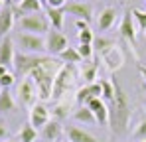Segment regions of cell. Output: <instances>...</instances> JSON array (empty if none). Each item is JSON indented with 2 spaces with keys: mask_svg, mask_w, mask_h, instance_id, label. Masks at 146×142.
I'll use <instances>...</instances> for the list:
<instances>
[{
  "mask_svg": "<svg viewBox=\"0 0 146 142\" xmlns=\"http://www.w3.org/2000/svg\"><path fill=\"white\" fill-rule=\"evenodd\" d=\"M36 136H38L36 128H34L32 124H24V126L20 128V132H18V142H34Z\"/></svg>",
  "mask_w": 146,
  "mask_h": 142,
  "instance_id": "603a6c76",
  "label": "cell"
},
{
  "mask_svg": "<svg viewBox=\"0 0 146 142\" xmlns=\"http://www.w3.org/2000/svg\"><path fill=\"white\" fill-rule=\"evenodd\" d=\"M134 136L140 138V140H146V118L138 122V126L134 128Z\"/></svg>",
  "mask_w": 146,
  "mask_h": 142,
  "instance_id": "f546056e",
  "label": "cell"
},
{
  "mask_svg": "<svg viewBox=\"0 0 146 142\" xmlns=\"http://www.w3.org/2000/svg\"><path fill=\"white\" fill-rule=\"evenodd\" d=\"M117 20V10L113 8V6H107V8H103V12L99 14L97 18V26L101 32H105V30H109L113 24Z\"/></svg>",
  "mask_w": 146,
  "mask_h": 142,
  "instance_id": "5bb4252c",
  "label": "cell"
},
{
  "mask_svg": "<svg viewBox=\"0 0 146 142\" xmlns=\"http://www.w3.org/2000/svg\"><path fill=\"white\" fill-rule=\"evenodd\" d=\"M75 2H89V0H75Z\"/></svg>",
  "mask_w": 146,
  "mask_h": 142,
  "instance_id": "ab89813d",
  "label": "cell"
},
{
  "mask_svg": "<svg viewBox=\"0 0 146 142\" xmlns=\"http://www.w3.org/2000/svg\"><path fill=\"white\" fill-rule=\"evenodd\" d=\"M142 142H146V140H142Z\"/></svg>",
  "mask_w": 146,
  "mask_h": 142,
  "instance_id": "b9f144b4",
  "label": "cell"
},
{
  "mask_svg": "<svg viewBox=\"0 0 146 142\" xmlns=\"http://www.w3.org/2000/svg\"><path fill=\"white\" fill-rule=\"evenodd\" d=\"M77 40H79V44L93 46V42H95V36H93V32H91V30H85V32H79V34H77Z\"/></svg>",
  "mask_w": 146,
  "mask_h": 142,
  "instance_id": "4316f807",
  "label": "cell"
},
{
  "mask_svg": "<svg viewBox=\"0 0 146 142\" xmlns=\"http://www.w3.org/2000/svg\"><path fill=\"white\" fill-rule=\"evenodd\" d=\"M57 57L61 59V63H71V65H77V63L83 61V57L79 55L77 47H67V49H65L63 53H59Z\"/></svg>",
  "mask_w": 146,
  "mask_h": 142,
  "instance_id": "44dd1931",
  "label": "cell"
},
{
  "mask_svg": "<svg viewBox=\"0 0 146 142\" xmlns=\"http://www.w3.org/2000/svg\"><path fill=\"white\" fill-rule=\"evenodd\" d=\"M14 59H16L14 42H12L10 38H4V40L0 42V65L10 67V65H14Z\"/></svg>",
  "mask_w": 146,
  "mask_h": 142,
  "instance_id": "7c38bea8",
  "label": "cell"
},
{
  "mask_svg": "<svg viewBox=\"0 0 146 142\" xmlns=\"http://www.w3.org/2000/svg\"><path fill=\"white\" fill-rule=\"evenodd\" d=\"M40 4L42 6H48V0H40Z\"/></svg>",
  "mask_w": 146,
  "mask_h": 142,
  "instance_id": "74e56055",
  "label": "cell"
},
{
  "mask_svg": "<svg viewBox=\"0 0 146 142\" xmlns=\"http://www.w3.org/2000/svg\"><path fill=\"white\" fill-rule=\"evenodd\" d=\"M48 122H49V111L42 103H36L34 107H30V124L34 128H44Z\"/></svg>",
  "mask_w": 146,
  "mask_h": 142,
  "instance_id": "52a82bcc",
  "label": "cell"
},
{
  "mask_svg": "<svg viewBox=\"0 0 146 142\" xmlns=\"http://www.w3.org/2000/svg\"><path fill=\"white\" fill-rule=\"evenodd\" d=\"M85 107H89L91 109V113L95 115V118H97L99 124H109V107L105 105V101L101 99V97H97V99H91Z\"/></svg>",
  "mask_w": 146,
  "mask_h": 142,
  "instance_id": "30bf717a",
  "label": "cell"
},
{
  "mask_svg": "<svg viewBox=\"0 0 146 142\" xmlns=\"http://www.w3.org/2000/svg\"><path fill=\"white\" fill-rule=\"evenodd\" d=\"M6 73H8V67H4V65H0V79H2V77H4Z\"/></svg>",
  "mask_w": 146,
  "mask_h": 142,
  "instance_id": "8d00e7d4",
  "label": "cell"
},
{
  "mask_svg": "<svg viewBox=\"0 0 146 142\" xmlns=\"http://www.w3.org/2000/svg\"><path fill=\"white\" fill-rule=\"evenodd\" d=\"M103 59L107 61V67H109V69L115 71V69H119V67L122 65V59H124V57H122L121 49L115 46L113 49H109L107 53H103Z\"/></svg>",
  "mask_w": 146,
  "mask_h": 142,
  "instance_id": "9a60e30c",
  "label": "cell"
},
{
  "mask_svg": "<svg viewBox=\"0 0 146 142\" xmlns=\"http://www.w3.org/2000/svg\"><path fill=\"white\" fill-rule=\"evenodd\" d=\"M18 28L26 32V34H36V36H42V34H48L49 32V20L46 14L38 12V14H26L24 18L18 20Z\"/></svg>",
  "mask_w": 146,
  "mask_h": 142,
  "instance_id": "3957f363",
  "label": "cell"
},
{
  "mask_svg": "<svg viewBox=\"0 0 146 142\" xmlns=\"http://www.w3.org/2000/svg\"><path fill=\"white\" fill-rule=\"evenodd\" d=\"M67 0H48V8H65Z\"/></svg>",
  "mask_w": 146,
  "mask_h": 142,
  "instance_id": "d6a6232c",
  "label": "cell"
},
{
  "mask_svg": "<svg viewBox=\"0 0 146 142\" xmlns=\"http://www.w3.org/2000/svg\"><path fill=\"white\" fill-rule=\"evenodd\" d=\"M113 47H115V42L105 40V38H95V42H93V49H97L101 53H107V51L113 49Z\"/></svg>",
  "mask_w": 146,
  "mask_h": 142,
  "instance_id": "d4e9b609",
  "label": "cell"
},
{
  "mask_svg": "<svg viewBox=\"0 0 146 142\" xmlns=\"http://www.w3.org/2000/svg\"><path fill=\"white\" fill-rule=\"evenodd\" d=\"M119 32H121L122 38H124V40H128L130 44H134V42H136L134 16H132V12H130V10H126V12H124V16H122V20H121V28H119Z\"/></svg>",
  "mask_w": 146,
  "mask_h": 142,
  "instance_id": "8fae6325",
  "label": "cell"
},
{
  "mask_svg": "<svg viewBox=\"0 0 146 142\" xmlns=\"http://www.w3.org/2000/svg\"><path fill=\"white\" fill-rule=\"evenodd\" d=\"M14 81H16V79H14V75H12V73H6V75L0 79V89H8V87H12V85H14Z\"/></svg>",
  "mask_w": 146,
  "mask_h": 142,
  "instance_id": "1f68e13d",
  "label": "cell"
},
{
  "mask_svg": "<svg viewBox=\"0 0 146 142\" xmlns=\"http://www.w3.org/2000/svg\"><path fill=\"white\" fill-rule=\"evenodd\" d=\"M8 140V128H6V124H2L0 122V142Z\"/></svg>",
  "mask_w": 146,
  "mask_h": 142,
  "instance_id": "e575fe53",
  "label": "cell"
},
{
  "mask_svg": "<svg viewBox=\"0 0 146 142\" xmlns=\"http://www.w3.org/2000/svg\"><path fill=\"white\" fill-rule=\"evenodd\" d=\"M59 134H61V124H59V120H49L48 124L42 128V136H44L46 140H55Z\"/></svg>",
  "mask_w": 146,
  "mask_h": 142,
  "instance_id": "ac0fdd59",
  "label": "cell"
},
{
  "mask_svg": "<svg viewBox=\"0 0 146 142\" xmlns=\"http://www.w3.org/2000/svg\"><path fill=\"white\" fill-rule=\"evenodd\" d=\"M67 109H69V103H67V101H63V103H59V105L55 107L53 115H55L57 118H61V117H65V115H67Z\"/></svg>",
  "mask_w": 146,
  "mask_h": 142,
  "instance_id": "4dcf8cb0",
  "label": "cell"
},
{
  "mask_svg": "<svg viewBox=\"0 0 146 142\" xmlns=\"http://www.w3.org/2000/svg\"><path fill=\"white\" fill-rule=\"evenodd\" d=\"M97 69H99V59L81 71V75H83V79H85V85H93V83H95V79H97Z\"/></svg>",
  "mask_w": 146,
  "mask_h": 142,
  "instance_id": "cb8c5ba5",
  "label": "cell"
},
{
  "mask_svg": "<svg viewBox=\"0 0 146 142\" xmlns=\"http://www.w3.org/2000/svg\"><path fill=\"white\" fill-rule=\"evenodd\" d=\"M4 142H16V140H4Z\"/></svg>",
  "mask_w": 146,
  "mask_h": 142,
  "instance_id": "60d3db41",
  "label": "cell"
},
{
  "mask_svg": "<svg viewBox=\"0 0 146 142\" xmlns=\"http://www.w3.org/2000/svg\"><path fill=\"white\" fill-rule=\"evenodd\" d=\"M18 44H20V47H24L26 51L38 53V55H40V51L48 49L46 40L42 36H36V34H18Z\"/></svg>",
  "mask_w": 146,
  "mask_h": 142,
  "instance_id": "277c9868",
  "label": "cell"
},
{
  "mask_svg": "<svg viewBox=\"0 0 146 142\" xmlns=\"http://www.w3.org/2000/svg\"><path fill=\"white\" fill-rule=\"evenodd\" d=\"M46 46H48V51L51 55H59V53H63V51L69 47V42H67V38H65L61 32L53 30V32H48Z\"/></svg>",
  "mask_w": 146,
  "mask_h": 142,
  "instance_id": "5b68a950",
  "label": "cell"
},
{
  "mask_svg": "<svg viewBox=\"0 0 146 142\" xmlns=\"http://www.w3.org/2000/svg\"><path fill=\"white\" fill-rule=\"evenodd\" d=\"M2 8H4V0H0V10H2Z\"/></svg>",
  "mask_w": 146,
  "mask_h": 142,
  "instance_id": "f35d334b",
  "label": "cell"
},
{
  "mask_svg": "<svg viewBox=\"0 0 146 142\" xmlns=\"http://www.w3.org/2000/svg\"><path fill=\"white\" fill-rule=\"evenodd\" d=\"M14 10H12V4H6L2 10H0V38L4 40V36L12 30L14 26Z\"/></svg>",
  "mask_w": 146,
  "mask_h": 142,
  "instance_id": "4fadbf2b",
  "label": "cell"
},
{
  "mask_svg": "<svg viewBox=\"0 0 146 142\" xmlns=\"http://www.w3.org/2000/svg\"><path fill=\"white\" fill-rule=\"evenodd\" d=\"M79 77V71H77V65H71V63H63V67L59 69V73L55 75V83H53V93H51V99L53 101H61V97L69 93L75 85Z\"/></svg>",
  "mask_w": 146,
  "mask_h": 142,
  "instance_id": "7a4b0ae2",
  "label": "cell"
},
{
  "mask_svg": "<svg viewBox=\"0 0 146 142\" xmlns=\"http://www.w3.org/2000/svg\"><path fill=\"white\" fill-rule=\"evenodd\" d=\"M14 109H16L14 97L10 95L8 89H2L0 91V113H12Z\"/></svg>",
  "mask_w": 146,
  "mask_h": 142,
  "instance_id": "ffe728a7",
  "label": "cell"
},
{
  "mask_svg": "<svg viewBox=\"0 0 146 142\" xmlns=\"http://www.w3.org/2000/svg\"><path fill=\"white\" fill-rule=\"evenodd\" d=\"M103 95V89H101V83H93V85H85V87H81L77 93H75V101L81 105V107H85L91 99H97Z\"/></svg>",
  "mask_w": 146,
  "mask_h": 142,
  "instance_id": "9c48e42d",
  "label": "cell"
},
{
  "mask_svg": "<svg viewBox=\"0 0 146 142\" xmlns=\"http://www.w3.org/2000/svg\"><path fill=\"white\" fill-rule=\"evenodd\" d=\"M113 85H115V97L111 101V109H109V124H111V130L113 134H124L126 128H128V120H130V101H128V95L122 89V85L113 79Z\"/></svg>",
  "mask_w": 146,
  "mask_h": 142,
  "instance_id": "6da1fadb",
  "label": "cell"
},
{
  "mask_svg": "<svg viewBox=\"0 0 146 142\" xmlns=\"http://www.w3.org/2000/svg\"><path fill=\"white\" fill-rule=\"evenodd\" d=\"M77 51H79V55H81L83 59H91V55H93V46L79 44V46H77Z\"/></svg>",
  "mask_w": 146,
  "mask_h": 142,
  "instance_id": "f1b7e54d",
  "label": "cell"
},
{
  "mask_svg": "<svg viewBox=\"0 0 146 142\" xmlns=\"http://www.w3.org/2000/svg\"><path fill=\"white\" fill-rule=\"evenodd\" d=\"M63 12L75 16L77 20H85V22H89L91 16H93V8H91L89 2H67Z\"/></svg>",
  "mask_w": 146,
  "mask_h": 142,
  "instance_id": "8992f818",
  "label": "cell"
},
{
  "mask_svg": "<svg viewBox=\"0 0 146 142\" xmlns=\"http://www.w3.org/2000/svg\"><path fill=\"white\" fill-rule=\"evenodd\" d=\"M73 118H75L77 122H83V124H93V122H97V118L91 113L89 107H79V109L73 113Z\"/></svg>",
  "mask_w": 146,
  "mask_h": 142,
  "instance_id": "d6986e66",
  "label": "cell"
},
{
  "mask_svg": "<svg viewBox=\"0 0 146 142\" xmlns=\"http://www.w3.org/2000/svg\"><path fill=\"white\" fill-rule=\"evenodd\" d=\"M36 97H38V91H36V85L32 83V79H24L20 85H18V99L22 105H28V107H34L36 103Z\"/></svg>",
  "mask_w": 146,
  "mask_h": 142,
  "instance_id": "ba28073f",
  "label": "cell"
},
{
  "mask_svg": "<svg viewBox=\"0 0 146 142\" xmlns=\"http://www.w3.org/2000/svg\"><path fill=\"white\" fill-rule=\"evenodd\" d=\"M67 138H69V142H99L95 136H91L89 132H85L79 126H69L67 128Z\"/></svg>",
  "mask_w": 146,
  "mask_h": 142,
  "instance_id": "2e32d148",
  "label": "cell"
},
{
  "mask_svg": "<svg viewBox=\"0 0 146 142\" xmlns=\"http://www.w3.org/2000/svg\"><path fill=\"white\" fill-rule=\"evenodd\" d=\"M101 89H103L101 99L113 101V97H115V85H113V81H101Z\"/></svg>",
  "mask_w": 146,
  "mask_h": 142,
  "instance_id": "484cf974",
  "label": "cell"
},
{
  "mask_svg": "<svg viewBox=\"0 0 146 142\" xmlns=\"http://www.w3.org/2000/svg\"><path fill=\"white\" fill-rule=\"evenodd\" d=\"M42 10L40 0H20V12L22 14H38Z\"/></svg>",
  "mask_w": 146,
  "mask_h": 142,
  "instance_id": "7402d4cb",
  "label": "cell"
},
{
  "mask_svg": "<svg viewBox=\"0 0 146 142\" xmlns=\"http://www.w3.org/2000/svg\"><path fill=\"white\" fill-rule=\"evenodd\" d=\"M46 16H48L49 24L59 32L61 30V26H63V18H65V12H63V8H48V12H46Z\"/></svg>",
  "mask_w": 146,
  "mask_h": 142,
  "instance_id": "e0dca14e",
  "label": "cell"
},
{
  "mask_svg": "<svg viewBox=\"0 0 146 142\" xmlns=\"http://www.w3.org/2000/svg\"><path fill=\"white\" fill-rule=\"evenodd\" d=\"M138 73L142 75V79L146 81V67H144V65H138Z\"/></svg>",
  "mask_w": 146,
  "mask_h": 142,
  "instance_id": "d590c367",
  "label": "cell"
},
{
  "mask_svg": "<svg viewBox=\"0 0 146 142\" xmlns=\"http://www.w3.org/2000/svg\"><path fill=\"white\" fill-rule=\"evenodd\" d=\"M132 16L138 24V30H146V12L144 10H132Z\"/></svg>",
  "mask_w": 146,
  "mask_h": 142,
  "instance_id": "83f0119b",
  "label": "cell"
},
{
  "mask_svg": "<svg viewBox=\"0 0 146 142\" xmlns=\"http://www.w3.org/2000/svg\"><path fill=\"white\" fill-rule=\"evenodd\" d=\"M75 26H77V30H79V32L89 30V22H85V20H75Z\"/></svg>",
  "mask_w": 146,
  "mask_h": 142,
  "instance_id": "836d02e7",
  "label": "cell"
}]
</instances>
